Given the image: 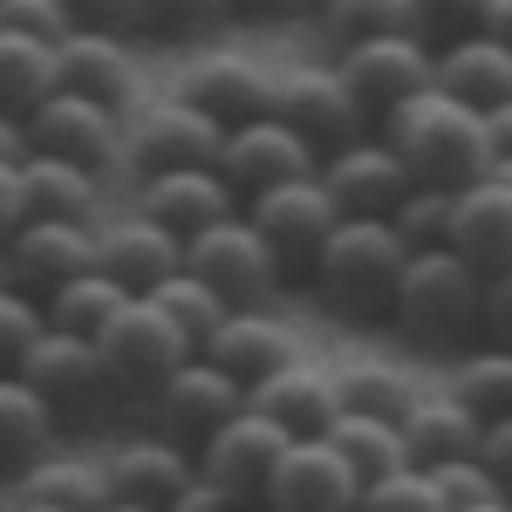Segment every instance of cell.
Instances as JSON below:
<instances>
[{"label": "cell", "instance_id": "cell-34", "mask_svg": "<svg viewBox=\"0 0 512 512\" xmlns=\"http://www.w3.org/2000/svg\"><path fill=\"white\" fill-rule=\"evenodd\" d=\"M451 396L478 410V417H499L512 410V349L506 342H485V349H458V376H451Z\"/></svg>", "mask_w": 512, "mask_h": 512}, {"label": "cell", "instance_id": "cell-40", "mask_svg": "<svg viewBox=\"0 0 512 512\" xmlns=\"http://www.w3.org/2000/svg\"><path fill=\"white\" fill-rule=\"evenodd\" d=\"M355 512H451V506L437 499V485H431L424 465H396V472L362 485V506Z\"/></svg>", "mask_w": 512, "mask_h": 512}, {"label": "cell", "instance_id": "cell-52", "mask_svg": "<svg viewBox=\"0 0 512 512\" xmlns=\"http://www.w3.org/2000/svg\"><path fill=\"white\" fill-rule=\"evenodd\" d=\"M0 158H28V130H21V117H7V110H0Z\"/></svg>", "mask_w": 512, "mask_h": 512}, {"label": "cell", "instance_id": "cell-33", "mask_svg": "<svg viewBox=\"0 0 512 512\" xmlns=\"http://www.w3.org/2000/svg\"><path fill=\"white\" fill-rule=\"evenodd\" d=\"M117 308H123V287L103 267H82V274H69L62 287L41 294V321L48 328H76V335H96Z\"/></svg>", "mask_w": 512, "mask_h": 512}, {"label": "cell", "instance_id": "cell-37", "mask_svg": "<svg viewBox=\"0 0 512 512\" xmlns=\"http://www.w3.org/2000/svg\"><path fill=\"white\" fill-rule=\"evenodd\" d=\"M321 35L335 41H362V35H390V28H410V0H315Z\"/></svg>", "mask_w": 512, "mask_h": 512}, {"label": "cell", "instance_id": "cell-2", "mask_svg": "<svg viewBox=\"0 0 512 512\" xmlns=\"http://www.w3.org/2000/svg\"><path fill=\"white\" fill-rule=\"evenodd\" d=\"M376 137L403 158V171H410L417 185H444V192H458V185H472L478 171H492L485 110L458 103V96H444L437 82H424L417 96L390 103V110L376 117Z\"/></svg>", "mask_w": 512, "mask_h": 512}, {"label": "cell", "instance_id": "cell-16", "mask_svg": "<svg viewBox=\"0 0 512 512\" xmlns=\"http://www.w3.org/2000/svg\"><path fill=\"white\" fill-rule=\"evenodd\" d=\"M239 403H246V383H233L219 362H205V355H185L171 376H164V390L151 396V417H158L164 437H178V444H198L205 431H219L226 417H233Z\"/></svg>", "mask_w": 512, "mask_h": 512}, {"label": "cell", "instance_id": "cell-22", "mask_svg": "<svg viewBox=\"0 0 512 512\" xmlns=\"http://www.w3.org/2000/svg\"><path fill=\"white\" fill-rule=\"evenodd\" d=\"M198 355L205 362H219L233 383H260V376H274L280 362H294V335L280 328L274 308H226L219 315V328L198 342Z\"/></svg>", "mask_w": 512, "mask_h": 512}, {"label": "cell", "instance_id": "cell-55", "mask_svg": "<svg viewBox=\"0 0 512 512\" xmlns=\"http://www.w3.org/2000/svg\"><path fill=\"white\" fill-rule=\"evenodd\" d=\"M458 512H512V499H485V506H458Z\"/></svg>", "mask_w": 512, "mask_h": 512}, {"label": "cell", "instance_id": "cell-9", "mask_svg": "<svg viewBox=\"0 0 512 512\" xmlns=\"http://www.w3.org/2000/svg\"><path fill=\"white\" fill-rule=\"evenodd\" d=\"M21 130H28V151L89 164L96 178H110L123 164V117L103 110V103H89V96H76V89H48L21 117Z\"/></svg>", "mask_w": 512, "mask_h": 512}, {"label": "cell", "instance_id": "cell-51", "mask_svg": "<svg viewBox=\"0 0 512 512\" xmlns=\"http://www.w3.org/2000/svg\"><path fill=\"white\" fill-rule=\"evenodd\" d=\"M485 137H492V158H512V103L485 110Z\"/></svg>", "mask_w": 512, "mask_h": 512}, {"label": "cell", "instance_id": "cell-48", "mask_svg": "<svg viewBox=\"0 0 512 512\" xmlns=\"http://www.w3.org/2000/svg\"><path fill=\"white\" fill-rule=\"evenodd\" d=\"M164 512H246V506H239L233 492H219L212 478H198V472H192L185 485H178V499H171Z\"/></svg>", "mask_w": 512, "mask_h": 512}, {"label": "cell", "instance_id": "cell-57", "mask_svg": "<svg viewBox=\"0 0 512 512\" xmlns=\"http://www.w3.org/2000/svg\"><path fill=\"white\" fill-rule=\"evenodd\" d=\"M0 280H7V239H0Z\"/></svg>", "mask_w": 512, "mask_h": 512}, {"label": "cell", "instance_id": "cell-31", "mask_svg": "<svg viewBox=\"0 0 512 512\" xmlns=\"http://www.w3.org/2000/svg\"><path fill=\"white\" fill-rule=\"evenodd\" d=\"M328 444L349 458V472L369 485V478L396 472V465H410V451H403V424L396 417H369V410H335L328 417Z\"/></svg>", "mask_w": 512, "mask_h": 512}, {"label": "cell", "instance_id": "cell-27", "mask_svg": "<svg viewBox=\"0 0 512 512\" xmlns=\"http://www.w3.org/2000/svg\"><path fill=\"white\" fill-rule=\"evenodd\" d=\"M431 82L444 96L472 103V110L512 103V48L492 35V28H485V35H465V41H451V48H437Z\"/></svg>", "mask_w": 512, "mask_h": 512}, {"label": "cell", "instance_id": "cell-11", "mask_svg": "<svg viewBox=\"0 0 512 512\" xmlns=\"http://www.w3.org/2000/svg\"><path fill=\"white\" fill-rule=\"evenodd\" d=\"M212 164H219V178L246 198V192L280 185V178H308V171L321 164V151L294 130V123H280L274 110H260V117H246V123H226Z\"/></svg>", "mask_w": 512, "mask_h": 512}, {"label": "cell", "instance_id": "cell-4", "mask_svg": "<svg viewBox=\"0 0 512 512\" xmlns=\"http://www.w3.org/2000/svg\"><path fill=\"white\" fill-rule=\"evenodd\" d=\"M14 376L48 403L55 431H89L117 410V390H110V369L96 355V335H76V328H41L28 355L14 362Z\"/></svg>", "mask_w": 512, "mask_h": 512}, {"label": "cell", "instance_id": "cell-44", "mask_svg": "<svg viewBox=\"0 0 512 512\" xmlns=\"http://www.w3.org/2000/svg\"><path fill=\"white\" fill-rule=\"evenodd\" d=\"M0 28L35 35V41H62L69 35V14H62V0H0Z\"/></svg>", "mask_w": 512, "mask_h": 512}, {"label": "cell", "instance_id": "cell-28", "mask_svg": "<svg viewBox=\"0 0 512 512\" xmlns=\"http://www.w3.org/2000/svg\"><path fill=\"white\" fill-rule=\"evenodd\" d=\"M21 171V219H82L96 226V205H103V178L89 164H69V158H28L14 164Z\"/></svg>", "mask_w": 512, "mask_h": 512}, {"label": "cell", "instance_id": "cell-30", "mask_svg": "<svg viewBox=\"0 0 512 512\" xmlns=\"http://www.w3.org/2000/svg\"><path fill=\"white\" fill-rule=\"evenodd\" d=\"M48 444H55V417H48V403H41L14 369H0V485L21 472V465H35Z\"/></svg>", "mask_w": 512, "mask_h": 512}, {"label": "cell", "instance_id": "cell-25", "mask_svg": "<svg viewBox=\"0 0 512 512\" xmlns=\"http://www.w3.org/2000/svg\"><path fill=\"white\" fill-rule=\"evenodd\" d=\"M192 444H178V437H130L117 444L110 458H103V478H110V499H137V506H171L178 499V485L192 478Z\"/></svg>", "mask_w": 512, "mask_h": 512}, {"label": "cell", "instance_id": "cell-10", "mask_svg": "<svg viewBox=\"0 0 512 512\" xmlns=\"http://www.w3.org/2000/svg\"><path fill=\"white\" fill-rule=\"evenodd\" d=\"M431 62H437V48L417 41L410 28L362 35V41H342V48H335V76L349 82V96L369 110V117H383L390 103L417 96V89L431 82Z\"/></svg>", "mask_w": 512, "mask_h": 512}, {"label": "cell", "instance_id": "cell-1", "mask_svg": "<svg viewBox=\"0 0 512 512\" xmlns=\"http://www.w3.org/2000/svg\"><path fill=\"white\" fill-rule=\"evenodd\" d=\"M478 308H485V274H478L451 239H437V246H410L383 321H390L410 349L458 355V349L478 342Z\"/></svg>", "mask_w": 512, "mask_h": 512}, {"label": "cell", "instance_id": "cell-53", "mask_svg": "<svg viewBox=\"0 0 512 512\" xmlns=\"http://www.w3.org/2000/svg\"><path fill=\"white\" fill-rule=\"evenodd\" d=\"M492 35L512 48V0H492Z\"/></svg>", "mask_w": 512, "mask_h": 512}, {"label": "cell", "instance_id": "cell-18", "mask_svg": "<svg viewBox=\"0 0 512 512\" xmlns=\"http://www.w3.org/2000/svg\"><path fill=\"white\" fill-rule=\"evenodd\" d=\"M130 35H103V28H69L55 41V89H76L103 110H130L137 103V62H130Z\"/></svg>", "mask_w": 512, "mask_h": 512}, {"label": "cell", "instance_id": "cell-39", "mask_svg": "<svg viewBox=\"0 0 512 512\" xmlns=\"http://www.w3.org/2000/svg\"><path fill=\"white\" fill-rule=\"evenodd\" d=\"M485 28H492V0H410V35L431 48H451Z\"/></svg>", "mask_w": 512, "mask_h": 512}, {"label": "cell", "instance_id": "cell-21", "mask_svg": "<svg viewBox=\"0 0 512 512\" xmlns=\"http://www.w3.org/2000/svg\"><path fill=\"white\" fill-rule=\"evenodd\" d=\"M96 267L117 280L123 294H151L164 274L185 267V239L164 233L158 219H144V212H123L110 226H96Z\"/></svg>", "mask_w": 512, "mask_h": 512}, {"label": "cell", "instance_id": "cell-43", "mask_svg": "<svg viewBox=\"0 0 512 512\" xmlns=\"http://www.w3.org/2000/svg\"><path fill=\"white\" fill-rule=\"evenodd\" d=\"M437 485V499L458 512V506H485V499H499V485H492V472H485V458H444V465H424Z\"/></svg>", "mask_w": 512, "mask_h": 512}, {"label": "cell", "instance_id": "cell-56", "mask_svg": "<svg viewBox=\"0 0 512 512\" xmlns=\"http://www.w3.org/2000/svg\"><path fill=\"white\" fill-rule=\"evenodd\" d=\"M7 512H62V506H21V499H14V506H7Z\"/></svg>", "mask_w": 512, "mask_h": 512}, {"label": "cell", "instance_id": "cell-12", "mask_svg": "<svg viewBox=\"0 0 512 512\" xmlns=\"http://www.w3.org/2000/svg\"><path fill=\"white\" fill-rule=\"evenodd\" d=\"M315 178L328 185V198H335L342 219H390L396 205H403V192L417 185V178L403 171V158H396L376 130L355 137V144H335V151L315 164Z\"/></svg>", "mask_w": 512, "mask_h": 512}, {"label": "cell", "instance_id": "cell-35", "mask_svg": "<svg viewBox=\"0 0 512 512\" xmlns=\"http://www.w3.org/2000/svg\"><path fill=\"white\" fill-rule=\"evenodd\" d=\"M335 396H342V410H369V417L403 424V410L417 403V383L390 362H355V369H335Z\"/></svg>", "mask_w": 512, "mask_h": 512}, {"label": "cell", "instance_id": "cell-19", "mask_svg": "<svg viewBox=\"0 0 512 512\" xmlns=\"http://www.w3.org/2000/svg\"><path fill=\"white\" fill-rule=\"evenodd\" d=\"M444 239L472 260L478 274L512 267V178L499 164L451 192V226H444Z\"/></svg>", "mask_w": 512, "mask_h": 512}, {"label": "cell", "instance_id": "cell-50", "mask_svg": "<svg viewBox=\"0 0 512 512\" xmlns=\"http://www.w3.org/2000/svg\"><path fill=\"white\" fill-rule=\"evenodd\" d=\"M233 14H246V21H287V14H315V0H233Z\"/></svg>", "mask_w": 512, "mask_h": 512}, {"label": "cell", "instance_id": "cell-14", "mask_svg": "<svg viewBox=\"0 0 512 512\" xmlns=\"http://www.w3.org/2000/svg\"><path fill=\"white\" fill-rule=\"evenodd\" d=\"M362 506V478L328 437H287L267 485V512H355Z\"/></svg>", "mask_w": 512, "mask_h": 512}, {"label": "cell", "instance_id": "cell-20", "mask_svg": "<svg viewBox=\"0 0 512 512\" xmlns=\"http://www.w3.org/2000/svg\"><path fill=\"white\" fill-rule=\"evenodd\" d=\"M219 137L226 123H212L198 103H151L144 117L123 130V158L137 171H164V164H212L219 158Z\"/></svg>", "mask_w": 512, "mask_h": 512}, {"label": "cell", "instance_id": "cell-6", "mask_svg": "<svg viewBox=\"0 0 512 512\" xmlns=\"http://www.w3.org/2000/svg\"><path fill=\"white\" fill-rule=\"evenodd\" d=\"M185 274H198L226 308H274L280 301V260L267 253V239L246 226V212L212 219L205 233L185 239Z\"/></svg>", "mask_w": 512, "mask_h": 512}, {"label": "cell", "instance_id": "cell-32", "mask_svg": "<svg viewBox=\"0 0 512 512\" xmlns=\"http://www.w3.org/2000/svg\"><path fill=\"white\" fill-rule=\"evenodd\" d=\"M48 89H55V41L0 28V110L7 117H28Z\"/></svg>", "mask_w": 512, "mask_h": 512}, {"label": "cell", "instance_id": "cell-41", "mask_svg": "<svg viewBox=\"0 0 512 512\" xmlns=\"http://www.w3.org/2000/svg\"><path fill=\"white\" fill-rule=\"evenodd\" d=\"M390 226L410 239V246H437L444 226H451V192H444V185H410L403 205L390 212Z\"/></svg>", "mask_w": 512, "mask_h": 512}, {"label": "cell", "instance_id": "cell-36", "mask_svg": "<svg viewBox=\"0 0 512 512\" xmlns=\"http://www.w3.org/2000/svg\"><path fill=\"white\" fill-rule=\"evenodd\" d=\"M151 301H158V315L171 321L192 349L212 335V328H219V315H226V301H219V294H212L198 274H185V267H178V274H164L158 287H151Z\"/></svg>", "mask_w": 512, "mask_h": 512}, {"label": "cell", "instance_id": "cell-46", "mask_svg": "<svg viewBox=\"0 0 512 512\" xmlns=\"http://www.w3.org/2000/svg\"><path fill=\"white\" fill-rule=\"evenodd\" d=\"M478 335H485V342H506V349H512V267H492V274H485Z\"/></svg>", "mask_w": 512, "mask_h": 512}, {"label": "cell", "instance_id": "cell-29", "mask_svg": "<svg viewBox=\"0 0 512 512\" xmlns=\"http://www.w3.org/2000/svg\"><path fill=\"white\" fill-rule=\"evenodd\" d=\"M478 437H485V417L465 410L458 396H417L403 410V451L410 465H444V458H472Z\"/></svg>", "mask_w": 512, "mask_h": 512}, {"label": "cell", "instance_id": "cell-15", "mask_svg": "<svg viewBox=\"0 0 512 512\" xmlns=\"http://www.w3.org/2000/svg\"><path fill=\"white\" fill-rule=\"evenodd\" d=\"M137 212L158 219L164 233L192 239L212 219L239 212V192L219 178V164H164V171H137Z\"/></svg>", "mask_w": 512, "mask_h": 512}, {"label": "cell", "instance_id": "cell-49", "mask_svg": "<svg viewBox=\"0 0 512 512\" xmlns=\"http://www.w3.org/2000/svg\"><path fill=\"white\" fill-rule=\"evenodd\" d=\"M21 158H0V239L21 226V171H14Z\"/></svg>", "mask_w": 512, "mask_h": 512}, {"label": "cell", "instance_id": "cell-42", "mask_svg": "<svg viewBox=\"0 0 512 512\" xmlns=\"http://www.w3.org/2000/svg\"><path fill=\"white\" fill-rule=\"evenodd\" d=\"M41 328H48V321H41V301H35V294H21L14 280H0V369H14Z\"/></svg>", "mask_w": 512, "mask_h": 512}, {"label": "cell", "instance_id": "cell-26", "mask_svg": "<svg viewBox=\"0 0 512 512\" xmlns=\"http://www.w3.org/2000/svg\"><path fill=\"white\" fill-rule=\"evenodd\" d=\"M7 499H21V506H62V512H96L110 499V478H103L96 458L48 444L35 465H21V472L7 478Z\"/></svg>", "mask_w": 512, "mask_h": 512}, {"label": "cell", "instance_id": "cell-45", "mask_svg": "<svg viewBox=\"0 0 512 512\" xmlns=\"http://www.w3.org/2000/svg\"><path fill=\"white\" fill-rule=\"evenodd\" d=\"M69 28H103V35H137V0H62Z\"/></svg>", "mask_w": 512, "mask_h": 512}, {"label": "cell", "instance_id": "cell-3", "mask_svg": "<svg viewBox=\"0 0 512 512\" xmlns=\"http://www.w3.org/2000/svg\"><path fill=\"white\" fill-rule=\"evenodd\" d=\"M403 260H410V239L396 233L390 219H335L315 253V267H308V287H315V301L328 315L383 321Z\"/></svg>", "mask_w": 512, "mask_h": 512}, {"label": "cell", "instance_id": "cell-7", "mask_svg": "<svg viewBox=\"0 0 512 512\" xmlns=\"http://www.w3.org/2000/svg\"><path fill=\"white\" fill-rule=\"evenodd\" d=\"M239 212H246L253 233L267 239V253L280 260V280H308V267H315L328 226L342 219L315 171H308V178H280V185H267V192H246V198H239Z\"/></svg>", "mask_w": 512, "mask_h": 512}, {"label": "cell", "instance_id": "cell-5", "mask_svg": "<svg viewBox=\"0 0 512 512\" xmlns=\"http://www.w3.org/2000/svg\"><path fill=\"white\" fill-rule=\"evenodd\" d=\"M96 355H103V369H110L117 403L151 410V396H158L164 376L192 355V342L158 315V301H151V294H123V308L96 328Z\"/></svg>", "mask_w": 512, "mask_h": 512}, {"label": "cell", "instance_id": "cell-8", "mask_svg": "<svg viewBox=\"0 0 512 512\" xmlns=\"http://www.w3.org/2000/svg\"><path fill=\"white\" fill-rule=\"evenodd\" d=\"M280 451H287V431H280L274 417H260L253 403H239L219 431H205L192 444V465L219 492H233L246 512H267V485H274Z\"/></svg>", "mask_w": 512, "mask_h": 512}, {"label": "cell", "instance_id": "cell-47", "mask_svg": "<svg viewBox=\"0 0 512 512\" xmlns=\"http://www.w3.org/2000/svg\"><path fill=\"white\" fill-rule=\"evenodd\" d=\"M478 458H485V472L499 485V499H512V410L499 417H485V437H478Z\"/></svg>", "mask_w": 512, "mask_h": 512}, {"label": "cell", "instance_id": "cell-23", "mask_svg": "<svg viewBox=\"0 0 512 512\" xmlns=\"http://www.w3.org/2000/svg\"><path fill=\"white\" fill-rule=\"evenodd\" d=\"M246 403L260 410V417H274L287 437H321L328 431V417L342 410V396H335V369H321V362H280L274 376H260Z\"/></svg>", "mask_w": 512, "mask_h": 512}, {"label": "cell", "instance_id": "cell-13", "mask_svg": "<svg viewBox=\"0 0 512 512\" xmlns=\"http://www.w3.org/2000/svg\"><path fill=\"white\" fill-rule=\"evenodd\" d=\"M267 110H274L280 123H294L321 158H328L335 144H355V137L376 130V117L349 96V82L335 76V69H294V76H280L274 96H267Z\"/></svg>", "mask_w": 512, "mask_h": 512}, {"label": "cell", "instance_id": "cell-24", "mask_svg": "<svg viewBox=\"0 0 512 512\" xmlns=\"http://www.w3.org/2000/svg\"><path fill=\"white\" fill-rule=\"evenodd\" d=\"M178 96L198 103L212 123H246L267 110V96H274V76L267 69H253L246 55H226V48H212V55H198L185 62V76H178Z\"/></svg>", "mask_w": 512, "mask_h": 512}, {"label": "cell", "instance_id": "cell-38", "mask_svg": "<svg viewBox=\"0 0 512 512\" xmlns=\"http://www.w3.org/2000/svg\"><path fill=\"white\" fill-rule=\"evenodd\" d=\"M233 14V0H137V28L158 41H205Z\"/></svg>", "mask_w": 512, "mask_h": 512}, {"label": "cell", "instance_id": "cell-17", "mask_svg": "<svg viewBox=\"0 0 512 512\" xmlns=\"http://www.w3.org/2000/svg\"><path fill=\"white\" fill-rule=\"evenodd\" d=\"M82 267H96V226L82 219H21L7 233V280L35 301Z\"/></svg>", "mask_w": 512, "mask_h": 512}, {"label": "cell", "instance_id": "cell-54", "mask_svg": "<svg viewBox=\"0 0 512 512\" xmlns=\"http://www.w3.org/2000/svg\"><path fill=\"white\" fill-rule=\"evenodd\" d=\"M96 512H158V506H137V499H103Z\"/></svg>", "mask_w": 512, "mask_h": 512}]
</instances>
